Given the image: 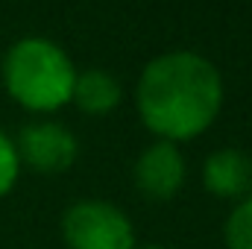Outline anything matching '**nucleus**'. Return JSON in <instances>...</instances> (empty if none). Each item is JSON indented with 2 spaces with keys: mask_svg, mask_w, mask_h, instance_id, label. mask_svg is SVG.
Returning a JSON list of instances; mask_svg holds the SVG:
<instances>
[{
  "mask_svg": "<svg viewBox=\"0 0 252 249\" xmlns=\"http://www.w3.org/2000/svg\"><path fill=\"white\" fill-rule=\"evenodd\" d=\"M135 106L141 124L158 141H190L217 121L223 106V76L193 50L156 56L138 76Z\"/></svg>",
  "mask_w": 252,
  "mask_h": 249,
  "instance_id": "f257e3e1",
  "label": "nucleus"
},
{
  "mask_svg": "<svg viewBox=\"0 0 252 249\" xmlns=\"http://www.w3.org/2000/svg\"><path fill=\"white\" fill-rule=\"evenodd\" d=\"M0 76L9 97L18 106L44 115L70 103L76 67L56 41L41 35H27L6 50Z\"/></svg>",
  "mask_w": 252,
  "mask_h": 249,
  "instance_id": "f03ea898",
  "label": "nucleus"
},
{
  "mask_svg": "<svg viewBox=\"0 0 252 249\" xmlns=\"http://www.w3.org/2000/svg\"><path fill=\"white\" fill-rule=\"evenodd\" d=\"M62 235L70 249H135L129 217L103 199L73 202L62 217Z\"/></svg>",
  "mask_w": 252,
  "mask_h": 249,
  "instance_id": "7ed1b4c3",
  "label": "nucleus"
},
{
  "mask_svg": "<svg viewBox=\"0 0 252 249\" xmlns=\"http://www.w3.org/2000/svg\"><path fill=\"white\" fill-rule=\"evenodd\" d=\"M15 150L21 164L38 173H64L79 156V144L73 132L56 121L27 124L15 141Z\"/></svg>",
  "mask_w": 252,
  "mask_h": 249,
  "instance_id": "20e7f679",
  "label": "nucleus"
},
{
  "mask_svg": "<svg viewBox=\"0 0 252 249\" xmlns=\"http://www.w3.org/2000/svg\"><path fill=\"white\" fill-rule=\"evenodd\" d=\"M135 185L147 199H173L185 185V158L176 144L156 141L135 161Z\"/></svg>",
  "mask_w": 252,
  "mask_h": 249,
  "instance_id": "39448f33",
  "label": "nucleus"
},
{
  "mask_svg": "<svg viewBox=\"0 0 252 249\" xmlns=\"http://www.w3.org/2000/svg\"><path fill=\"white\" fill-rule=\"evenodd\" d=\"M202 182L211 196L247 199L252 190V158L235 147L214 150L202 164Z\"/></svg>",
  "mask_w": 252,
  "mask_h": 249,
  "instance_id": "423d86ee",
  "label": "nucleus"
},
{
  "mask_svg": "<svg viewBox=\"0 0 252 249\" xmlns=\"http://www.w3.org/2000/svg\"><path fill=\"white\" fill-rule=\"evenodd\" d=\"M121 97H124V88L118 76H112L109 70L91 67L76 73L70 103H76L85 115H109L121 106Z\"/></svg>",
  "mask_w": 252,
  "mask_h": 249,
  "instance_id": "0eeeda50",
  "label": "nucleus"
},
{
  "mask_svg": "<svg viewBox=\"0 0 252 249\" xmlns=\"http://www.w3.org/2000/svg\"><path fill=\"white\" fill-rule=\"evenodd\" d=\"M226 247L252 249V196L241 199L226 220Z\"/></svg>",
  "mask_w": 252,
  "mask_h": 249,
  "instance_id": "6e6552de",
  "label": "nucleus"
},
{
  "mask_svg": "<svg viewBox=\"0 0 252 249\" xmlns=\"http://www.w3.org/2000/svg\"><path fill=\"white\" fill-rule=\"evenodd\" d=\"M18 173H21V158H18L15 141L6 132H0V196H6L15 187Z\"/></svg>",
  "mask_w": 252,
  "mask_h": 249,
  "instance_id": "1a4fd4ad",
  "label": "nucleus"
},
{
  "mask_svg": "<svg viewBox=\"0 0 252 249\" xmlns=\"http://www.w3.org/2000/svg\"><path fill=\"white\" fill-rule=\"evenodd\" d=\"M141 249H167V247H156V244H150V247H141Z\"/></svg>",
  "mask_w": 252,
  "mask_h": 249,
  "instance_id": "9d476101",
  "label": "nucleus"
}]
</instances>
